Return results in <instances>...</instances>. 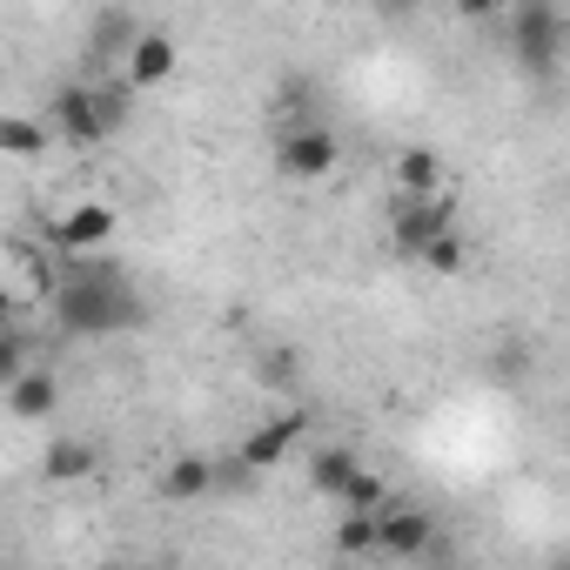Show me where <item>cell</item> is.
<instances>
[{
	"instance_id": "obj_1",
	"label": "cell",
	"mask_w": 570,
	"mask_h": 570,
	"mask_svg": "<svg viewBox=\"0 0 570 570\" xmlns=\"http://www.w3.org/2000/svg\"><path fill=\"white\" fill-rule=\"evenodd\" d=\"M141 316H148V303L121 262L88 255V262H68L55 282V323L68 336H121V330H141Z\"/></svg>"
},
{
	"instance_id": "obj_2",
	"label": "cell",
	"mask_w": 570,
	"mask_h": 570,
	"mask_svg": "<svg viewBox=\"0 0 570 570\" xmlns=\"http://www.w3.org/2000/svg\"><path fill=\"white\" fill-rule=\"evenodd\" d=\"M503 28H510V55H517V68L523 75H557V55H563V14L550 8V0H523L517 14H503Z\"/></svg>"
},
{
	"instance_id": "obj_3",
	"label": "cell",
	"mask_w": 570,
	"mask_h": 570,
	"mask_svg": "<svg viewBox=\"0 0 570 570\" xmlns=\"http://www.w3.org/2000/svg\"><path fill=\"white\" fill-rule=\"evenodd\" d=\"M41 128H48V135H61L68 148H101V141L115 135V128H108V115H101L95 81H68V88H55V95H48Z\"/></svg>"
},
{
	"instance_id": "obj_4",
	"label": "cell",
	"mask_w": 570,
	"mask_h": 570,
	"mask_svg": "<svg viewBox=\"0 0 570 570\" xmlns=\"http://www.w3.org/2000/svg\"><path fill=\"white\" fill-rule=\"evenodd\" d=\"M336 161H343V135L323 128V121L289 128V135H282V148H275V168L289 175V181H323V175H336Z\"/></svg>"
},
{
	"instance_id": "obj_5",
	"label": "cell",
	"mask_w": 570,
	"mask_h": 570,
	"mask_svg": "<svg viewBox=\"0 0 570 570\" xmlns=\"http://www.w3.org/2000/svg\"><path fill=\"white\" fill-rule=\"evenodd\" d=\"M115 228H121V215H115L108 202H75V208H61V215L48 222V242H55V255L88 262L95 248L115 242Z\"/></svg>"
},
{
	"instance_id": "obj_6",
	"label": "cell",
	"mask_w": 570,
	"mask_h": 570,
	"mask_svg": "<svg viewBox=\"0 0 570 570\" xmlns=\"http://www.w3.org/2000/svg\"><path fill=\"white\" fill-rule=\"evenodd\" d=\"M456 228V202L436 188V195H423V202H396V215H390V242H396V255H423L436 235H450Z\"/></svg>"
},
{
	"instance_id": "obj_7",
	"label": "cell",
	"mask_w": 570,
	"mask_h": 570,
	"mask_svg": "<svg viewBox=\"0 0 570 570\" xmlns=\"http://www.w3.org/2000/svg\"><path fill=\"white\" fill-rule=\"evenodd\" d=\"M376 550L410 563V557H430L436 550V510L423 503H383L376 510Z\"/></svg>"
},
{
	"instance_id": "obj_8",
	"label": "cell",
	"mask_w": 570,
	"mask_h": 570,
	"mask_svg": "<svg viewBox=\"0 0 570 570\" xmlns=\"http://www.w3.org/2000/svg\"><path fill=\"white\" fill-rule=\"evenodd\" d=\"M175 68H181L175 35H168V28H141V41L121 55V88H128V95H155V88L175 81Z\"/></svg>"
},
{
	"instance_id": "obj_9",
	"label": "cell",
	"mask_w": 570,
	"mask_h": 570,
	"mask_svg": "<svg viewBox=\"0 0 570 570\" xmlns=\"http://www.w3.org/2000/svg\"><path fill=\"white\" fill-rule=\"evenodd\" d=\"M303 436H309V416H303V410L268 416L262 430H248V436H242L235 463H242V470H255V476H262V470H282V463L296 456V443H303Z\"/></svg>"
},
{
	"instance_id": "obj_10",
	"label": "cell",
	"mask_w": 570,
	"mask_h": 570,
	"mask_svg": "<svg viewBox=\"0 0 570 570\" xmlns=\"http://www.w3.org/2000/svg\"><path fill=\"white\" fill-rule=\"evenodd\" d=\"M141 41V14H128V8H101L95 21H88V68H101V61H115L121 68V55Z\"/></svg>"
},
{
	"instance_id": "obj_11",
	"label": "cell",
	"mask_w": 570,
	"mask_h": 570,
	"mask_svg": "<svg viewBox=\"0 0 570 570\" xmlns=\"http://www.w3.org/2000/svg\"><path fill=\"white\" fill-rule=\"evenodd\" d=\"M215 483H222V470L188 450V456H175V463L155 476V497H161V503H202V497H215Z\"/></svg>"
},
{
	"instance_id": "obj_12",
	"label": "cell",
	"mask_w": 570,
	"mask_h": 570,
	"mask_svg": "<svg viewBox=\"0 0 570 570\" xmlns=\"http://www.w3.org/2000/svg\"><path fill=\"white\" fill-rule=\"evenodd\" d=\"M61 410V376L48 370V363H35L14 390H8V416H21V423H48Z\"/></svg>"
},
{
	"instance_id": "obj_13",
	"label": "cell",
	"mask_w": 570,
	"mask_h": 570,
	"mask_svg": "<svg viewBox=\"0 0 570 570\" xmlns=\"http://www.w3.org/2000/svg\"><path fill=\"white\" fill-rule=\"evenodd\" d=\"M390 175H396V202H423V195L443 188V155L436 148H403Z\"/></svg>"
},
{
	"instance_id": "obj_14",
	"label": "cell",
	"mask_w": 570,
	"mask_h": 570,
	"mask_svg": "<svg viewBox=\"0 0 570 570\" xmlns=\"http://www.w3.org/2000/svg\"><path fill=\"white\" fill-rule=\"evenodd\" d=\"M95 463H101V456H95V443H88V436H55V443H48V456H41V476H48V483H88V476H95Z\"/></svg>"
},
{
	"instance_id": "obj_15",
	"label": "cell",
	"mask_w": 570,
	"mask_h": 570,
	"mask_svg": "<svg viewBox=\"0 0 570 570\" xmlns=\"http://www.w3.org/2000/svg\"><path fill=\"white\" fill-rule=\"evenodd\" d=\"M330 550H336V563H363V557H376V510H343Z\"/></svg>"
},
{
	"instance_id": "obj_16",
	"label": "cell",
	"mask_w": 570,
	"mask_h": 570,
	"mask_svg": "<svg viewBox=\"0 0 570 570\" xmlns=\"http://www.w3.org/2000/svg\"><path fill=\"white\" fill-rule=\"evenodd\" d=\"M48 141H55V135H48L35 115H8V108H0V155H8V161H35Z\"/></svg>"
},
{
	"instance_id": "obj_17",
	"label": "cell",
	"mask_w": 570,
	"mask_h": 570,
	"mask_svg": "<svg viewBox=\"0 0 570 570\" xmlns=\"http://www.w3.org/2000/svg\"><path fill=\"white\" fill-rule=\"evenodd\" d=\"M356 463H363L356 450H343V443H323V450L309 456V490H316V497H336V490L350 483V470H356Z\"/></svg>"
},
{
	"instance_id": "obj_18",
	"label": "cell",
	"mask_w": 570,
	"mask_h": 570,
	"mask_svg": "<svg viewBox=\"0 0 570 570\" xmlns=\"http://www.w3.org/2000/svg\"><path fill=\"white\" fill-rule=\"evenodd\" d=\"M336 503H343V510H383V503H390V476H383V470H370V463H356V470H350V483L336 490Z\"/></svg>"
},
{
	"instance_id": "obj_19",
	"label": "cell",
	"mask_w": 570,
	"mask_h": 570,
	"mask_svg": "<svg viewBox=\"0 0 570 570\" xmlns=\"http://www.w3.org/2000/svg\"><path fill=\"white\" fill-rule=\"evenodd\" d=\"M35 370V336L28 330H0V396Z\"/></svg>"
},
{
	"instance_id": "obj_20",
	"label": "cell",
	"mask_w": 570,
	"mask_h": 570,
	"mask_svg": "<svg viewBox=\"0 0 570 570\" xmlns=\"http://www.w3.org/2000/svg\"><path fill=\"white\" fill-rule=\"evenodd\" d=\"M416 268H430V275H463V268H470V242L450 228V235H436V242L416 255Z\"/></svg>"
},
{
	"instance_id": "obj_21",
	"label": "cell",
	"mask_w": 570,
	"mask_h": 570,
	"mask_svg": "<svg viewBox=\"0 0 570 570\" xmlns=\"http://www.w3.org/2000/svg\"><path fill=\"white\" fill-rule=\"evenodd\" d=\"M0 330H21V296L0 289Z\"/></svg>"
},
{
	"instance_id": "obj_22",
	"label": "cell",
	"mask_w": 570,
	"mask_h": 570,
	"mask_svg": "<svg viewBox=\"0 0 570 570\" xmlns=\"http://www.w3.org/2000/svg\"><path fill=\"white\" fill-rule=\"evenodd\" d=\"M330 570H363V563H330Z\"/></svg>"
},
{
	"instance_id": "obj_23",
	"label": "cell",
	"mask_w": 570,
	"mask_h": 570,
	"mask_svg": "<svg viewBox=\"0 0 570 570\" xmlns=\"http://www.w3.org/2000/svg\"><path fill=\"white\" fill-rule=\"evenodd\" d=\"M135 570H161V563H135Z\"/></svg>"
}]
</instances>
